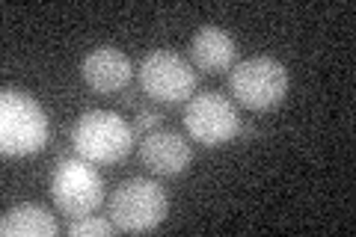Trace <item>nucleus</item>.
Masks as SVG:
<instances>
[{"mask_svg": "<svg viewBox=\"0 0 356 237\" xmlns=\"http://www.w3.org/2000/svg\"><path fill=\"white\" fill-rule=\"evenodd\" d=\"M48 113L24 89L6 86L0 92V152L6 157L36 154L48 145Z\"/></svg>", "mask_w": 356, "mask_h": 237, "instance_id": "obj_1", "label": "nucleus"}, {"mask_svg": "<svg viewBox=\"0 0 356 237\" xmlns=\"http://www.w3.org/2000/svg\"><path fill=\"white\" fill-rule=\"evenodd\" d=\"M72 145L89 163H119L134 149V128L113 110H89L77 119Z\"/></svg>", "mask_w": 356, "mask_h": 237, "instance_id": "obj_2", "label": "nucleus"}, {"mask_svg": "<svg viewBox=\"0 0 356 237\" xmlns=\"http://www.w3.org/2000/svg\"><path fill=\"white\" fill-rule=\"evenodd\" d=\"M170 202L158 181L128 178L110 193V220L119 231H152L166 220Z\"/></svg>", "mask_w": 356, "mask_h": 237, "instance_id": "obj_3", "label": "nucleus"}, {"mask_svg": "<svg viewBox=\"0 0 356 237\" xmlns=\"http://www.w3.org/2000/svg\"><path fill=\"white\" fill-rule=\"evenodd\" d=\"M229 92L247 110H270L288 92V69L273 56H250L232 69Z\"/></svg>", "mask_w": 356, "mask_h": 237, "instance_id": "obj_4", "label": "nucleus"}, {"mask_svg": "<svg viewBox=\"0 0 356 237\" xmlns=\"http://www.w3.org/2000/svg\"><path fill=\"white\" fill-rule=\"evenodd\" d=\"M51 196L60 213L69 220L89 217L104 202V181L83 157H65L54 169Z\"/></svg>", "mask_w": 356, "mask_h": 237, "instance_id": "obj_5", "label": "nucleus"}, {"mask_svg": "<svg viewBox=\"0 0 356 237\" xmlns=\"http://www.w3.org/2000/svg\"><path fill=\"white\" fill-rule=\"evenodd\" d=\"M184 128L199 145L220 149L241 133V116L222 92H199L184 107Z\"/></svg>", "mask_w": 356, "mask_h": 237, "instance_id": "obj_6", "label": "nucleus"}, {"mask_svg": "<svg viewBox=\"0 0 356 237\" xmlns=\"http://www.w3.org/2000/svg\"><path fill=\"white\" fill-rule=\"evenodd\" d=\"M140 86L149 98L161 104H181L196 95V72L193 65L172 51H152L140 63Z\"/></svg>", "mask_w": 356, "mask_h": 237, "instance_id": "obj_7", "label": "nucleus"}, {"mask_svg": "<svg viewBox=\"0 0 356 237\" xmlns=\"http://www.w3.org/2000/svg\"><path fill=\"white\" fill-rule=\"evenodd\" d=\"M140 157L154 175L163 178H175L187 172V166L193 161V149L178 131H152L143 137L140 142Z\"/></svg>", "mask_w": 356, "mask_h": 237, "instance_id": "obj_8", "label": "nucleus"}, {"mask_svg": "<svg viewBox=\"0 0 356 237\" xmlns=\"http://www.w3.org/2000/svg\"><path fill=\"white\" fill-rule=\"evenodd\" d=\"M81 77L95 92H119V89H125L131 83L134 65L128 60V54H122L113 44H102V48H92L83 56Z\"/></svg>", "mask_w": 356, "mask_h": 237, "instance_id": "obj_9", "label": "nucleus"}, {"mask_svg": "<svg viewBox=\"0 0 356 237\" xmlns=\"http://www.w3.org/2000/svg\"><path fill=\"white\" fill-rule=\"evenodd\" d=\"M235 39L220 27H202L196 30V36L191 42V60L199 72L205 74H222L235 69Z\"/></svg>", "mask_w": 356, "mask_h": 237, "instance_id": "obj_10", "label": "nucleus"}, {"mask_svg": "<svg viewBox=\"0 0 356 237\" xmlns=\"http://www.w3.org/2000/svg\"><path fill=\"white\" fill-rule=\"evenodd\" d=\"M60 231L57 217L36 202H24L3 213L0 220V234L3 237H54Z\"/></svg>", "mask_w": 356, "mask_h": 237, "instance_id": "obj_11", "label": "nucleus"}, {"mask_svg": "<svg viewBox=\"0 0 356 237\" xmlns=\"http://www.w3.org/2000/svg\"><path fill=\"white\" fill-rule=\"evenodd\" d=\"M69 231L72 237H110L116 229V222L113 220H104V217H77L69 222Z\"/></svg>", "mask_w": 356, "mask_h": 237, "instance_id": "obj_12", "label": "nucleus"}, {"mask_svg": "<svg viewBox=\"0 0 356 237\" xmlns=\"http://www.w3.org/2000/svg\"><path fill=\"white\" fill-rule=\"evenodd\" d=\"M161 122H163V116L158 110H140L137 113V119H134V131H146V133H152V131H158L161 128Z\"/></svg>", "mask_w": 356, "mask_h": 237, "instance_id": "obj_13", "label": "nucleus"}]
</instances>
